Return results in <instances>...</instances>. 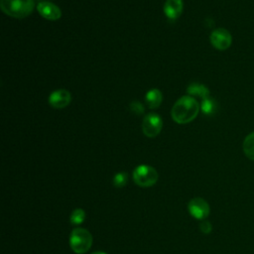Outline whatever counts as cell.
I'll return each mask as SVG.
<instances>
[{"label":"cell","mask_w":254,"mask_h":254,"mask_svg":"<svg viewBox=\"0 0 254 254\" xmlns=\"http://www.w3.org/2000/svg\"><path fill=\"white\" fill-rule=\"evenodd\" d=\"M199 104L196 99L190 95L179 98L172 108V118L178 124H187L191 122L198 114Z\"/></svg>","instance_id":"cell-1"},{"label":"cell","mask_w":254,"mask_h":254,"mask_svg":"<svg viewBox=\"0 0 254 254\" xmlns=\"http://www.w3.org/2000/svg\"><path fill=\"white\" fill-rule=\"evenodd\" d=\"M1 10L8 16L22 19L34 9V0H0Z\"/></svg>","instance_id":"cell-2"},{"label":"cell","mask_w":254,"mask_h":254,"mask_svg":"<svg viewBox=\"0 0 254 254\" xmlns=\"http://www.w3.org/2000/svg\"><path fill=\"white\" fill-rule=\"evenodd\" d=\"M92 245V235L90 232L82 227L74 228L69 235V246L76 254H83L87 252Z\"/></svg>","instance_id":"cell-3"},{"label":"cell","mask_w":254,"mask_h":254,"mask_svg":"<svg viewBox=\"0 0 254 254\" xmlns=\"http://www.w3.org/2000/svg\"><path fill=\"white\" fill-rule=\"evenodd\" d=\"M159 179V174L151 166L140 165L133 171V181L136 185L142 188L154 186Z\"/></svg>","instance_id":"cell-4"},{"label":"cell","mask_w":254,"mask_h":254,"mask_svg":"<svg viewBox=\"0 0 254 254\" xmlns=\"http://www.w3.org/2000/svg\"><path fill=\"white\" fill-rule=\"evenodd\" d=\"M162 118L157 113H149L143 119L142 131L149 138L158 136L162 130Z\"/></svg>","instance_id":"cell-5"},{"label":"cell","mask_w":254,"mask_h":254,"mask_svg":"<svg viewBox=\"0 0 254 254\" xmlns=\"http://www.w3.org/2000/svg\"><path fill=\"white\" fill-rule=\"evenodd\" d=\"M188 210L190 214L195 219L204 220L210 211L209 204L201 197H193L188 204Z\"/></svg>","instance_id":"cell-6"},{"label":"cell","mask_w":254,"mask_h":254,"mask_svg":"<svg viewBox=\"0 0 254 254\" xmlns=\"http://www.w3.org/2000/svg\"><path fill=\"white\" fill-rule=\"evenodd\" d=\"M210 43L216 50H227L232 43L231 34L224 28H217L210 34Z\"/></svg>","instance_id":"cell-7"},{"label":"cell","mask_w":254,"mask_h":254,"mask_svg":"<svg viewBox=\"0 0 254 254\" xmlns=\"http://www.w3.org/2000/svg\"><path fill=\"white\" fill-rule=\"evenodd\" d=\"M71 101V95L66 89H57L53 91L49 97V103L57 109L66 107Z\"/></svg>","instance_id":"cell-8"},{"label":"cell","mask_w":254,"mask_h":254,"mask_svg":"<svg viewBox=\"0 0 254 254\" xmlns=\"http://www.w3.org/2000/svg\"><path fill=\"white\" fill-rule=\"evenodd\" d=\"M39 14L47 20L57 21L62 17L61 9L54 3L51 2H41L37 6Z\"/></svg>","instance_id":"cell-9"},{"label":"cell","mask_w":254,"mask_h":254,"mask_svg":"<svg viewBox=\"0 0 254 254\" xmlns=\"http://www.w3.org/2000/svg\"><path fill=\"white\" fill-rule=\"evenodd\" d=\"M183 0H166L164 5V12L170 20H176L183 13Z\"/></svg>","instance_id":"cell-10"},{"label":"cell","mask_w":254,"mask_h":254,"mask_svg":"<svg viewBox=\"0 0 254 254\" xmlns=\"http://www.w3.org/2000/svg\"><path fill=\"white\" fill-rule=\"evenodd\" d=\"M162 99H163L162 92L157 88L150 89L146 94V102L148 106L153 109L158 108L161 105Z\"/></svg>","instance_id":"cell-11"},{"label":"cell","mask_w":254,"mask_h":254,"mask_svg":"<svg viewBox=\"0 0 254 254\" xmlns=\"http://www.w3.org/2000/svg\"><path fill=\"white\" fill-rule=\"evenodd\" d=\"M187 92L190 94V95H192V96H199L201 97L202 99L203 98H206L209 96V90L208 88L203 85V84H200V83H196V82H193L191 84H190L187 88Z\"/></svg>","instance_id":"cell-12"},{"label":"cell","mask_w":254,"mask_h":254,"mask_svg":"<svg viewBox=\"0 0 254 254\" xmlns=\"http://www.w3.org/2000/svg\"><path fill=\"white\" fill-rule=\"evenodd\" d=\"M242 149L245 156L248 159L254 161V132L248 134L245 137L242 143Z\"/></svg>","instance_id":"cell-13"},{"label":"cell","mask_w":254,"mask_h":254,"mask_svg":"<svg viewBox=\"0 0 254 254\" xmlns=\"http://www.w3.org/2000/svg\"><path fill=\"white\" fill-rule=\"evenodd\" d=\"M86 218V213L82 208H75L69 215V221L72 225L81 224Z\"/></svg>","instance_id":"cell-14"},{"label":"cell","mask_w":254,"mask_h":254,"mask_svg":"<svg viewBox=\"0 0 254 254\" xmlns=\"http://www.w3.org/2000/svg\"><path fill=\"white\" fill-rule=\"evenodd\" d=\"M215 101L211 98V97H206V98H203L201 100V104H200V109L201 111L206 114V115H210L214 112L215 110Z\"/></svg>","instance_id":"cell-15"},{"label":"cell","mask_w":254,"mask_h":254,"mask_svg":"<svg viewBox=\"0 0 254 254\" xmlns=\"http://www.w3.org/2000/svg\"><path fill=\"white\" fill-rule=\"evenodd\" d=\"M128 181V175L125 172H119L113 177V185L115 188H123Z\"/></svg>","instance_id":"cell-16"},{"label":"cell","mask_w":254,"mask_h":254,"mask_svg":"<svg viewBox=\"0 0 254 254\" xmlns=\"http://www.w3.org/2000/svg\"><path fill=\"white\" fill-rule=\"evenodd\" d=\"M130 110L135 114H142L144 112V106L139 101H132L130 104Z\"/></svg>","instance_id":"cell-17"},{"label":"cell","mask_w":254,"mask_h":254,"mask_svg":"<svg viewBox=\"0 0 254 254\" xmlns=\"http://www.w3.org/2000/svg\"><path fill=\"white\" fill-rule=\"evenodd\" d=\"M199 229L202 233L204 234H208L211 232L212 230V225L209 221L207 220H202L200 223H199Z\"/></svg>","instance_id":"cell-18"},{"label":"cell","mask_w":254,"mask_h":254,"mask_svg":"<svg viewBox=\"0 0 254 254\" xmlns=\"http://www.w3.org/2000/svg\"><path fill=\"white\" fill-rule=\"evenodd\" d=\"M91 254H107V253L102 252V251H96V252H93V253H91Z\"/></svg>","instance_id":"cell-19"}]
</instances>
